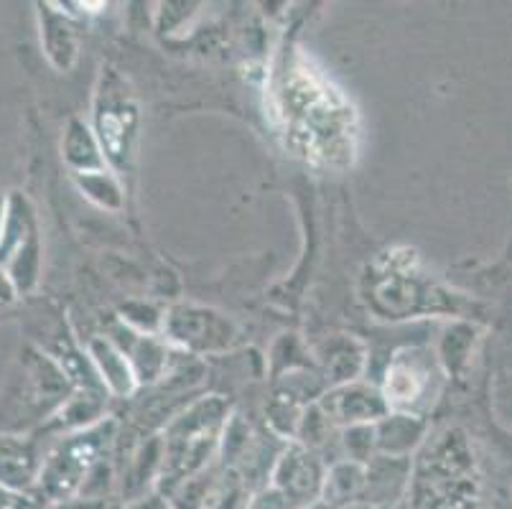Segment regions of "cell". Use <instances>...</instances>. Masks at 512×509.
I'll use <instances>...</instances> for the list:
<instances>
[{"mask_svg":"<svg viewBox=\"0 0 512 509\" xmlns=\"http://www.w3.org/2000/svg\"><path fill=\"white\" fill-rule=\"evenodd\" d=\"M222 423V403L209 400V403L197 405L189 415L179 420L169 436L171 461L181 464H197L204 454H209L214 436L220 431Z\"/></svg>","mask_w":512,"mask_h":509,"instance_id":"3","label":"cell"},{"mask_svg":"<svg viewBox=\"0 0 512 509\" xmlns=\"http://www.w3.org/2000/svg\"><path fill=\"white\" fill-rule=\"evenodd\" d=\"M92 436H85V441H72L67 448H59V454L51 459L49 469H46V482L54 484L59 492L72 487L77 482L79 471L87 469L95 459L97 443L90 441Z\"/></svg>","mask_w":512,"mask_h":509,"instance_id":"6","label":"cell"},{"mask_svg":"<svg viewBox=\"0 0 512 509\" xmlns=\"http://www.w3.org/2000/svg\"><path fill=\"white\" fill-rule=\"evenodd\" d=\"M385 410H388V403L383 395H377L375 390H367V387H344L327 400L329 418L337 423H349V426L383 418Z\"/></svg>","mask_w":512,"mask_h":509,"instance_id":"5","label":"cell"},{"mask_svg":"<svg viewBox=\"0 0 512 509\" xmlns=\"http://www.w3.org/2000/svg\"><path fill=\"white\" fill-rule=\"evenodd\" d=\"M276 118L286 146L304 161L347 168L357 151V115L342 92L306 62H293L278 77Z\"/></svg>","mask_w":512,"mask_h":509,"instance_id":"1","label":"cell"},{"mask_svg":"<svg viewBox=\"0 0 512 509\" xmlns=\"http://www.w3.org/2000/svg\"><path fill=\"white\" fill-rule=\"evenodd\" d=\"M138 107L128 84L115 72L107 69L102 74L100 90L95 97V128L97 143L102 153L115 168L128 166L130 151H133V138H136Z\"/></svg>","mask_w":512,"mask_h":509,"instance_id":"2","label":"cell"},{"mask_svg":"<svg viewBox=\"0 0 512 509\" xmlns=\"http://www.w3.org/2000/svg\"><path fill=\"white\" fill-rule=\"evenodd\" d=\"M416 418L418 415H393V418L383 420L375 433L380 438V446L395 451V443H403V451H408L423 436V423Z\"/></svg>","mask_w":512,"mask_h":509,"instance_id":"7","label":"cell"},{"mask_svg":"<svg viewBox=\"0 0 512 509\" xmlns=\"http://www.w3.org/2000/svg\"><path fill=\"white\" fill-rule=\"evenodd\" d=\"M428 387H431V362L426 354L406 349L390 364L383 398L388 408H413L421 403Z\"/></svg>","mask_w":512,"mask_h":509,"instance_id":"4","label":"cell"}]
</instances>
